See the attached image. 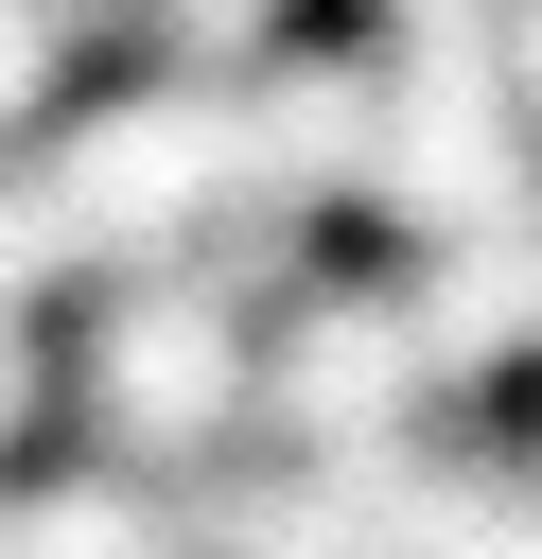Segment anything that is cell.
Instances as JSON below:
<instances>
[{"label":"cell","mask_w":542,"mask_h":559,"mask_svg":"<svg viewBox=\"0 0 542 559\" xmlns=\"http://www.w3.org/2000/svg\"><path fill=\"white\" fill-rule=\"evenodd\" d=\"M52 437L105 454V472H157V489L262 454V314L210 262L87 280V314L52 332Z\"/></svg>","instance_id":"6da1fadb"},{"label":"cell","mask_w":542,"mask_h":559,"mask_svg":"<svg viewBox=\"0 0 542 559\" xmlns=\"http://www.w3.org/2000/svg\"><path fill=\"white\" fill-rule=\"evenodd\" d=\"M105 0H0V157H35L52 140V105H70V35H87Z\"/></svg>","instance_id":"277c9868"},{"label":"cell","mask_w":542,"mask_h":559,"mask_svg":"<svg viewBox=\"0 0 542 559\" xmlns=\"http://www.w3.org/2000/svg\"><path fill=\"white\" fill-rule=\"evenodd\" d=\"M490 70H507V105H525V140H542V0L490 17Z\"/></svg>","instance_id":"8992f818"},{"label":"cell","mask_w":542,"mask_h":559,"mask_svg":"<svg viewBox=\"0 0 542 559\" xmlns=\"http://www.w3.org/2000/svg\"><path fill=\"white\" fill-rule=\"evenodd\" d=\"M420 419H455V402L420 384L402 280H315V297L262 314V454L350 472V454H385V437H420Z\"/></svg>","instance_id":"3957f363"},{"label":"cell","mask_w":542,"mask_h":559,"mask_svg":"<svg viewBox=\"0 0 542 559\" xmlns=\"http://www.w3.org/2000/svg\"><path fill=\"white\" fill-rule=\"evenodd\" d=\"M140 35H157V70H192V87H245V70L297 35V0H140Z\"/></svg>","instance_id":"5b68a950"},{"label":"cell","mask_w":542,"mask_h":559,"mask_svg":"<svg viewBox=\"0 0 542 559\" xmlns=\"http://www.w3.org/2000/svg\"><path fill=\"white\" fill-rule=\"evenodd\" d=\"M35 175H52V210H70L87 280H140V262H210V245H227V210H245V140H227V87H192V70H140V87L70 105V122L35 140Z\"/></svg>","instance_id":"7a4b0ae2"}]
</instances>
